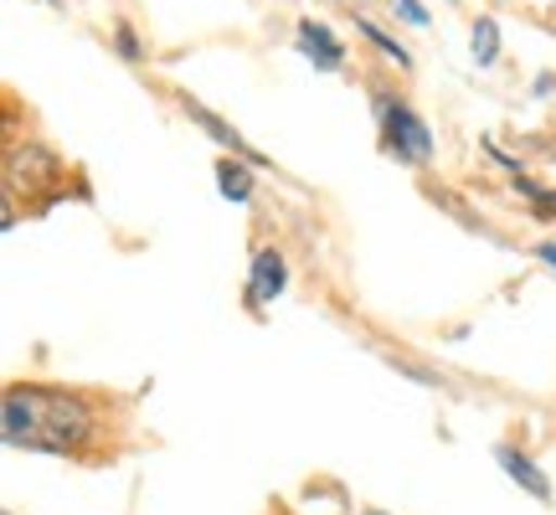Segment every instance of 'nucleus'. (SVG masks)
<instances>
[{"label":"nucleus","instance_id":"obj_2","mask_svg":"<svg viewBox=\"0 0 556 515\" xmlns=\"http://www.w3.org/2000/svg\"><path fill=\"white\" fill-rule=\"evenodd\" d=\"M377 114H381V145H387V155L402 160V165H428L433 160V129L417 120L407 103L381 99Z\"/></svg>","mask_w":556,"mask_h":515},{"label":"nucleus","instance_id":"obj_3","mask_svg":"<svg viewBox=\"0 0 556 515\" xmlns=\"http://www.w3.org/2000/svg\"><path fill=\"white\" fill-rule=\"evenodd\" d=\"M294 41H299V52H304V62H315L319 73H340V67H345V47H340V37L325 21L299 16Z\"/></svg>","mask_w":556,"mask_h":515},{"label":"nucleus","instance_id":"obj_1","mask_svg":"<svg viewBox=\"0 0 556 515\" xmlns=\"http://www.w3.org/2000/svg\"><path fill=\"white\" fill-rule=\"evenodd\" d=\"M99 434V413L83 392L67 387H31L16 381L0 397V438L11 449H31V454H58L78 459Z\"/></svg>","mask_w":556,"mask_h":515},{"label":"nucleus","instance_id":"obj_6","mask_svg":"<svg viewBox=\"0 0 556 515\" xmlns=\"http://www.w3.org/2000/svg\"><path fill=\"white\" fill-rule=\"evenodd\" d=\"M186 114H191V120H197L201 129H206V135L217 139L222 150H238L242 160H253V165H263V155H258V150H253V145H248V139H242V135H238V129H232V124H227V120H217L212 109H201V103H191V99H186Z\"/></svg>","mask_w":556,"mask_h":515},{"label":"nucleus","instance_id":"obj_12","mask_svg":"<svg viewBox=\"0 0 556 515\" xmlns=\"http://www.w3.org/2000/svg\"><path fill=\"white\" fill-rule=\"evenodd\" d=\"M536 258H541V263H546V268H552V274H556V242H541V248H536Z\"/></svg>","mask_w":556,"mask_h":515},{"label":"nucleus","instance_id":"obj_10","mask_svg":"<svg viewBox=\"0 0 556 515\" xmlns=\"http://www.w3.org/2000/svg\"><path fill=\"white\" fill-rule=\"evenodd\" d=\"M392 11H397L407 26H428V11H422V0H392Z\"/></svg>","mask_w":556,"mask_h":515},{"label":"nucleus","instance_id":"obj_7","mask_svg":"<svg viewBox=\"0 0 556 515\" xmlns=\"http://www.w3.org/2000/svg\"><path fill=\"white\" fill-rule=\"evenodd\" d=\"M253 171H258V165H253V160H222L217 165V191L227 201H253V186H258V180H253Z\"/></svg>","mask_w":556,"mask_h":515},{"label":"nucleus","instance_id":"obj_4","mask_svg":"<svg viewBox=\"0 0 556 515\" xmlns=\"http://www.w3.org/2000/svg\"><path fill=\"white\" fill-rule=\"evenodd\" d=\"M289 289V263L278 248H258L253 253V268H248V304L263 310V304H274L278 294Z\"/></svg>","mask_w":556,"mask_h":515},{"label":"nucleus","instance_id":"obj_11","mask_svg":"<svg viewBox=\"0 0 556 515\" xmlns=\"http://www.w3.org/2000/svg\"><path fill=\"white\" fill-rule=\"evenodd\" d=\"M114 41H119V58H129V62L139 58V37H135V26H124V21H119V26H114Z\"/></svg>","mask_w":556,"mask_h":515},{"label":"nucleus","instance_id":"obj_9","mask_svg":"<svg viewBox=\"0 0 556 515\" xmlns=\"http://www.w3.org/2000/svg\"><path fill=\"white\" fill-rule=\"evenodd\" d=\"M361 37H366V41H377V47H381V58H392L397 67H413V58H407V47H397V41L387 37L381 26H371V21H361Z\"/></svg>","mask_w":556,"mask_h":515},{"label":"nucleus","instance_id":"obj_5","mask_svg":"<svg viewBox=\"0 0 556 515\" xmlns=\"http://www.w3.org/2000/svg\"><path fill=\"white\" fill-rule=\"evenodd\" d=\"M495 464L505 469V479H510V485H520V490L536 500V505H552V479H546V469H541L526 449H516V443H500Z\"/></svg>","mask_w":556,"mask_h":515},{"label":"nucleus","instance_id":"obj_8","mask_svg":"<svg viewBox=\"0 0 556 515\" xmlns=\"http://www.w3.org/2000/svg\"><path fill=\"white\" fill-rule=\"evenodd\" d=\"M469 47H475V62L479 67H490V62L500 58V26L490 16L475 21V37H469Z\"/></svg>","mask_w":556,"mask_h":515}]
</instances>
